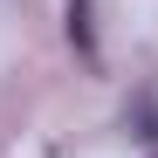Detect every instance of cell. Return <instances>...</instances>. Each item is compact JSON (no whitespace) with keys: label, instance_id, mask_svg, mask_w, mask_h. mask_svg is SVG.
Wrapping results in <instances>:
<instances>
[{"label":"cell","instance_id":"obj_1","mask_svg":"<svg viewBox=\"0 0 158 158\" xmlns=\"http://www.w3.org/2000/svg\"><path fill=\"white\" fill-rule=\"evenodd\" d=\"M69 41L96 62V0H69Z\"/></svg>","mask_w":158,"mask_h":158}]
</instances>
